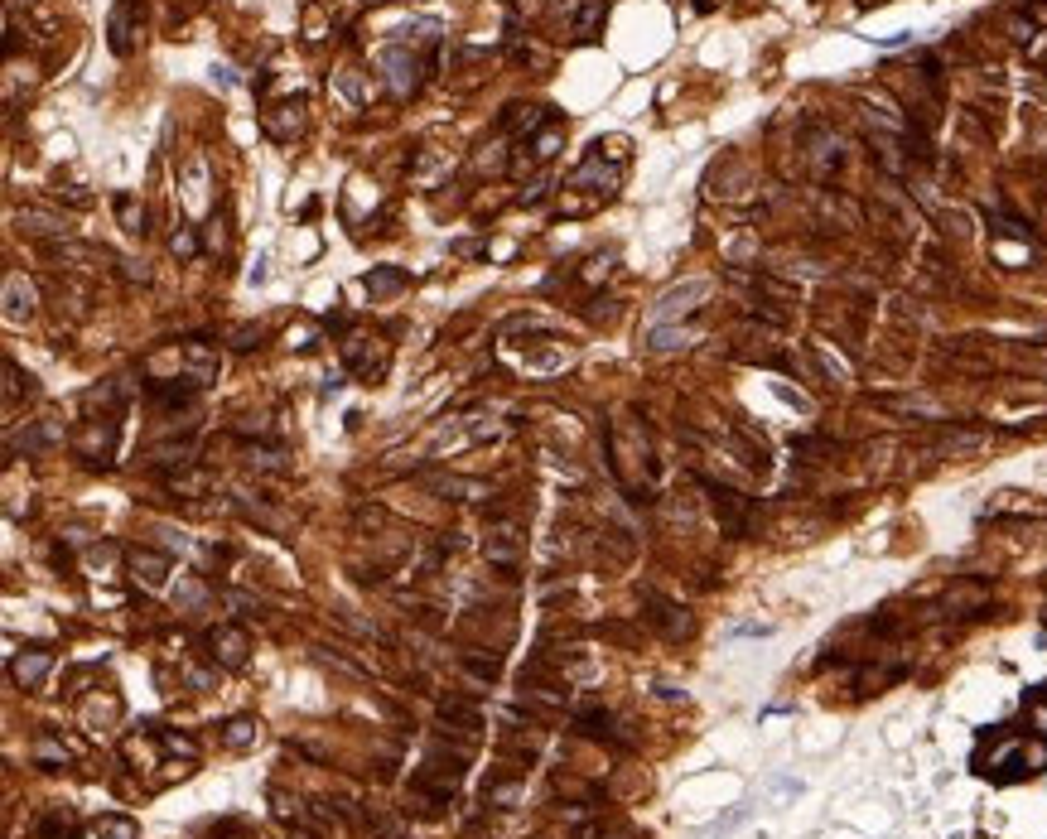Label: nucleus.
Segmentation results:
<instances>
[{
  "instance_id": "nucleus-41",
  "label": "nucleus",
  "mask_w": 1047,
  "mask_h": 839,
  "mask_svg": "<svg viewBox=\"0 0 1047 839\" xmlns=\"http://www.w3.org/2000/svg\"><path fill=\"white\" fill-rule=\"evenodd\" d=\"M990 444V434L985 430H946L941 434V454H970V449H985Z\"/></svg>"
},
{
  "instance_id": "nucleus-59",
  "label": "nucleus",
  "mask_w": 1047,
  "mask_h": 839,
  "mask_svg": "<svg viewBox=\"0 0 1047 839\" xmlns=\"http://www.w3.org/2000/svg\"><path fill=\"white\" fill-rule=\"evenodd\" d=\"M208 246H213V251H227V217H213V222H208Z\"/></svg>"
},
{
  "instance_id": "nucleus-36",
  "label": "nucleus",
  "mask_w": 1047,
  "mask_h": 839,
  "mask_svg": "<svg viewBox=\"0 0 1047 839\" xmlns=\"http://www.w3.org/2000/svg\"><path fill=\"white\" fill-rule=\"evenodd\" d=\"M560 145H565V126H560V121L551 116V121H546V126L531 136V145H526V150H531V164L555 160V155H560Z\"/></svg>"
},
{
  "instance_id": "nucleus-35",
  "label": "nucleus",
  "mask_w": 1047,
  "mask_h": 839,
  "mask_svg": "<svg viewBox=\"0 0 1047 839\" xmlns=\"http://www.w3.org/2000/svg\"><path fill=\"white\" fill-rule=\"evenodd\" d=\"M15 222H20V232H25V237H54V242H58V237H68V222L54 217V213H39V208H25Z\"/></svg>"
},
{
  "instance_id": "nucleus-46",
  "label": "nucleus",
  "mask_w": 1047,
  "mask_h": 839,
  "mask_svg": "<svg viewBox=\"0 0 1047 839\" xmlns=\"http://www.w3.org/2000/svg\"><path fill=\"white\" fill-rule=\"evenodd\" d=\"M203 598H208V589H203L198 579L184 574V579H179V589H174V608H179V613H193V608H203Z\"/></svg>"
},
{
  "instance_id": "nucleus-28",
  "label": "nucleus",
  "mask_w": 1047,
  "mask_h": 839,
  "mask_svg": "<svg viewBox=\"0 0 1047 839\" xmlns=\"http://www.w3.org/2000/svg\"><path fill=\"white\" fill-rule=\"evenodd\" d=\"M213 473L208 468H198V463H189V468H174V473H165V492H174V497H184V502H193V497H208L213 492Z\"/></svg>"
},
{
  "instance_id": "nucleus-32",
  "label": "nucleus",
  "mask_w": 1047,
  "mask_h": 839,
  "mask_svg": "<svg viewBox=\"0 0 1047 839\" xmlns=\"http://www.w3.org/2000/svg\"><path fill=\"white\" fill-rule=\"evenodd\" d=\"M145 463H150V468H169V473H174V468H189V463H193V439H165V444H150V449H145Z\"/></svg>"
},
{
  "instance_id": "nucleus-45",
  "label": "nucleus",
  "mask_w": 1047,
  "mask_h": 839,
  "mask_svg": "<svg viewBox=\"0 0 1047 839\" xmlns=\"http://www.w3.org/2000/svg\"><path fill=\"white\" fill-rule=\"evenodd\" d=\"M203 189H208V164H203V160H189V169H184V198H189L193 213L203 208Z\"/></svg>"
},
{
  "instance_id": "nucleus-50",
  "label": "nucleus",
  "mask_w": 1047,
  "mask_h": 839,
  "mask_svg": "<svg viewBox=\"0 0 1047 839\" xmlns=\"http://www.w3.org/2000/svg\"><path fill=\"white\" fill-rule=\"evenodd\" d=\"M319 338H324V328H319V324H309V319H304L300 328H290V333H285V348H295V352H309V348H314V343H319Z\"/></svg>"
},
{
  "instance_id": "nucleus-15",
  "label": "nucleus",
  "mask_w": 1047,
  "mask_h": 839,
  "mask_svg": "<svg viewBox=\"0 0 1047 839\" xmlns=\"http://www.w3.org/2000/svg\"><path fill=\"white\" fill-rule=\"evenodd\" d=\"M271 811H276V820L280 825H285V830H300V835H324V830H319V820H314V806H309V801H300V796H290V791H285V786H271Z\"/></svg>"
},
{
  "instance_id": "nucleus-1",
  "label": "nucleus",
  "mask_w": 1047,
  "mask_h": 839,
  "mask_svg": "<svg viewBox=\"0 0 1047 839\" xmlns=\"http://www.w3.org/2000/svg\"><path fill=\"white\" fill-rule=\"evenodd\" d=\"M975 767L985 777H994V782H1019V777H1033V772L1047 767V743H1028V738L1009 733V738H999L994 753H980Z\"/></svg>"
},
{
  "instance_id": "nucleus-8",
  "label": "nucleus",
  "mask_w": 1047,
  "mask_h": 839,
  "mask_svg": "<svg viewBox=\"0 0 1047 839\" xmlns=\"http://www.w3.org/2000/svg\"><path fill=\"white\" fill-rule=\"evenodd\" d=\"M618 184H623V169H618V164H608L604 169V150H599V145H594V150H589V155H584V164H579V169H570V179H565V189H589L594 193V198H599V203H604V198H613V193H618Z\"/></svg>"
},
{
  "instance_id": "nucleus-14",
  "label": "nucleus",
  "mask_w": 1047,
  "mask_h": 839,
  "mask_svg": "<svg viewBox=\"0 0 1047 839\" xmlns=\"http://www.w3.org/2000/svg\"><path fill=\"white\" fill-rule=\"evenodd\" d=\"M440 719L449 724L444 733H459L464 743H478V729H483V709H478V700H469V695H440Z\"/></svg>"
},
{
  "instance_id": "nucleus-21",
  "label": "nucleus",
  "mask_w": 1047,
  "mask_h": 839,
  "mask_svg": "<svg viewBox=\"0 0 1047 839\" xmlns=\"http://www.w3.org/2000/svg\"><path fill=\"white\" fill-rule=\"evenodd\" d=\"M63 439H68V434H63L58 420H29L25 434L10 430L5 444H10V454H20V449H25V454H44V449H54V444H63Z\"/></svg>"
},
{
  "instance_id": "nucleus-9",
  "label": "nucleus",
  "mask_w": 1047,
  "mask_h": 839,
  "mask_svg": "<svg viewBox=\"0 0 1047 839\" xmlns=\"http://www.w3.org/2000/svg\"><path fill=\"white\" fill-rule=\"evenodd\" d=\"M232 507H237L242 516H247L251 526L271 531V536H280V541H285V536L295 531V516L285 512V507H276V502H266L261 492H251V488H237V492H232Z\"/></svg>"
},
{
  "instance_id": "nucleus-43",
  "label": "nucleus",
  "mask_w": 1047,
  "mask_h": 839,
  "mask_svg": "<svg viewBox=\"0 0 1047 839\" xmlns=\"http://www.w3.org/2000/svg\"><path fill=\"white\" fill-rule=\"evenodd\" d=\"M686 343H690V328L681 324H652V333H647L652 352H671V348H686Z\"/></svg>"
},
{
  "instance_id": "nucleus-44",
  "label": "nucleus",
  "mask_w": 1047,
  "mask_h": 839,
  "mask_svg": "<svg viewBox=\"0 0 1047 839\" xmlns=\"http://www.w3.org/2000/svg\"><path fill=\"white\" fill-rule=\"evenodd\" d=\"M29 753H34V762H39V767H63V762H68V743H58L54 733H39Z\"/></svg>"
},
{
  "instance_id": "nucleus-13",
  "label": "nucleus",
  "mask_w": 1047,
  "mask_h": 839,
  "mask_svg": "<svg viewBox=\"0 0 1047 839\" xmlns=\"http://www.w3.org/2000/svg\"><path fill=\"white\" fill-rule=\"evenodd\" d=\"M705 299H710V280H681L676 290H666V295L657 299V309H652V324H676V319L695 314Z\"/></svg>"
},
{
  "instance_id": "nucleus-62",
  "label": "nucleus",
  "mask_w": 1047,
  "mask_h": 839,
  "mask_svg": "<svg viewBox=\"0 0 1047 839\" xmlns=\"http://www.w3.org/2000/svg\"><path fill=\"white\" fill-rule=\"evenodd\" d=\"M546 189H551V184H546V179H536V184H531V189H526L517 203H541V198H546Z\"/></svg>"
},
{
  "instance_id": "nucleus-61",
  "label": "nucleus",
  "mask_w": 1047,
  "mask_h": 839,
  "mask_svg": "<svg viewBox=\"0 0 1047 839\" xmlns=\"http://www.w3.org/2000/svg\"><path fill=\"white\" fill-rule=\"evenodd\" d=\"M358 526H372V531H377V526H386V512L382 507H358Z\"/></svg>"
},
{
  "instance_id": "nucleus-19",
  "label": "nucleus",
  "mask_w": 1047,
  "mask_h": 839,
  "mask_svg": "<svg viewBox=\"0 0 1047 839\" xmlns=\"http://www.w3.org/2000/svg\"><path fill=\"white\" fill-rule=\"evenodd\" d=\"M179 367H184V381H193V386L203 391V386L218 381V352L208 348L203 338H189V343L179 348Z\"/></svg>"
},
{
  "instance_id": "nucleus-16",
  "label": "nucleus",
  "mask_w": 1047,
  "mask_h": 839,
  "mask_svg": "<svg viewBox=\"0 0 1047 839\" xmlns=\"http://www.w3.org/2000/svg\"><path fill=\"white\" fill-rule=\"evenodd\" d=\"M425 488L444 497V502H488L493 497V483L483 478H459V473H425Z\"/></svg>"
},
{
  "instance_id": "nucleus-47",
  "label": "nucleus",
  "mask_w": 1047,
  "mask_h": 839,
  "mask_svg": "<svg viewBox=\"0 0 1047 839\" xmlns=\"http://www.w3.org/2000/svg\"><path fill=\"white\" fill-rule=\"evenodd\" d=\"M160 743H165V753H174V758H184V762H193V758H198V743H193L189 733L160 729Z\"/></svg>"
},
{
  "instance_id": "nucleus-24",
  "label": "nucleus",
  "mask_w": 1047,
  "mask_h": 839,
  "mask_svg": "<svg viewBox=\"0 0 1047 839\" xmlns=\"http://www.w3.org/2000/svg\"><path fill=\"white\" fill-rule=\"evenodd\" d=\"M985 608H990V589L975 584V579L951 584L946 598H941V613H951V618H975V613H985Z\"/></svg>"
},
{
  "instance_id": "nucleus-25",
  "label": "nucleus",
  "mask_w": 1047,
  "mask_h": 839,
  "mask_svg": "<svg viewBox=\"0 0 1047 839\" xmlns=\"http://www.w3.org/2000/svg\"><path fill=\"white\" fill-rule=\"evenodd\" d=\"M449 791H435V786H425V782H415L411 777V786H406V806L401 811L406 815H415V820H440V815H449Z\"/></svg>"
},
{
  "instance_id": "nucleus-20",
  "label": "nucleus",
  "mask_w": 1047,
  "mask_h": 839,
  "mask_svg": "<svg viewBox=\"0 0 1047 839\" xmlns=\"http://www.w3.org/2000/svg\"><path fill=\"white\" fill-rule=\"evenodd\" d=\"M49 671H54V651H44V647H29V651H15V656H10V680H15L20 690H39V685L49 680Z\"/></svg>"
},
{
  "instance_id": "nucleus-34",
  "label": "nucleus",
  "mask_w": 1047,
  "mask_h": 839,
  "mask_svg": "<svg viewBox=\"0 0 1047 839\" xmlns=\"http://www.w3.org/2000/svg\"><path fill=\"white\" fill-rule=\"evenodd\" d=\"M362 285H367L372 299H386V295H401L411 285V275L401 271V266H372V271L362 275Z\"/></svg>"
},
{
  "instance_id": "nucleus-39",
  "label": "nucleus",
  "mask_w": 1047,
  "mask_h": 839,
  "mask_svg": "<svg viewBox=\"0 0 1047 839\" xmlns=\"http://www.w3.org/2000/svg\"><path fill=\"white\" fill-rule=\"evenodd\" d=\"M83 410H87V415H92V410H102V415H121V386H111V381L87 386V391H83Z\"/></svg>"
},
{
  "instance_id": "nucleus-26",
  "label": "nucleus",
  "mask_w": 1047,
  "mask_h": 839,
  "mask_svg": "<svg viewBox=\"0 0 1047 839\" xmlns=\"http://www.w3.org/2000/svg\"><path fill=\"white\" fill-rule=\"evenodd\" d=\"M454 661H459V671H464L473 685H493V680L502 676V651L497 647H464Z\"/></svg>"
},
{
  "instance_id": "nucleus-54",
  "label": "nucleus",
  "mask_w": 1047,
  "mask_h": 839,
  "mask_svg": "<svg viewBox=\"0 0 1047 839\" xmlns=\"http://www.w3.org/2000/svg\"><path fill=\"white\" fill-rule=\"evenodd\" d=\"M1028 724L1038 729V738H1047V685L1028 695Z\"/></svg>"
},
{
  "instance_id": "nucleus-48",
  "label": "nucleus",
  "mask_w": 1047,
  "mask_h": 839,
  "mask_svg": "<svg viewBox=\"0 0 1047 839\" xmlns=\"http://www.w3.org/2000/svg\"><path fill=\"white\" fill-rule=\"evenodd\" d=\"M5 377H10V386H5V406H15V401H20V391H25V396H34V377H20V367H15V362H10V357H5Z\"/></svg>"
},
{
  "instance_id": "nucleus-4",
  "label": "nucleus",
  "mask_w": 1047,
  "mask_h": 839,
  "mask_svg": "<svg viewBox=\"0 0 1047 839\" xmlns=\"http://www.w3.org/2000/svg\"><path fill=\"white\" fill-rule=\"evenodd\" d=\"M705 497H710V512H715V521L729 536H753L758 531V502L753 497L724 488V483H705Z\"/></svg>"
},
{
  "instance_id": "nucleus-17",
  "label": "nucleus",
  "mask_w": 1047,
  "mask_h": 839,
  "mask_svg": "<svg viewBox=\"0 0 1047 839\" xmlns=\"http://www.w3.org/2000/svg\"><path fill=\"white\" fill-rule=\"evenodd\" d=\"M136 34H140V0H116V10H111V25H107L111 54L131 58V54H136Z\"/></svg>"
},
{
  "instance_id": "nucleus-27",
  "label": "nucleus",
  "mask_w": 1047,
  "mask_h": 839,
  "mask_svg": "<svg viewBox=\"0 0 1047 839\" xmlns=\"http://www.w3.org/2000/svg\"><path fill=\"white\" fill-rule=\"evenodd\" d=\"M575 724L584 733H594V738H608V743H633L628 733H618L623 724L613 719V709H604V704H579L575 709Z\"/></svg>"
},
{
  "instance_id": "nucleus-60",
  "label": "nucleus",
  "mask_w": 1047,
  "mask_h": 839,
  "mask_svg": "<svg viewBox=\"0 0 1047 839\" xmlns=\"http://www.w3.org/2000/svg\"><path fill=\"white\" fill-rule=\"evenodd\" d=\"M121 266V275L131 280V285H150V271H145V261H116Z\"/></svg>"
},
{
  "instance_id": "nucleus-2",
  "label": "nucleus",
  "mask_w": 1047,
  "mask_h": 839,
  "mask_svg": "<svg viewBox=\"0 0 1047 839\" xmlns=\"http://www.w3.org/2000/svg\"><path fill=\"white\" fill-rule=\"evenodd\" d=\"M377 68H382L386 92H391L396 102H411L415 92H420V82H425V63H420V58L411 54V44H401V39L377 44Z\"/></svg>"
},
{
  "instance_id": "nucleus-63",
  "label": "nucleus",
  "mask_w": 1047,
  "mask_h": 839,
  "mask_svg": "<svg viewBox=\"0 0 1047 839\" xmlns=\"http://www.w3.org/2000/svg\"><path fill=\"white\" fill-rule=\"evenodd\" d=\"M657 695H662V700H686V690H676V685H666V680L657 685Z\"/></svg>"
},
{
  "instance_id": "nucleus-7",
  "label": "nucleus",
  "mask_w": 1047,
  "mask_h": 839,
  "mask_svg": "<svg viewBox=\"0 0 1047 839\" xmlns=\"http://www.w3.org/2000/svg\"><path fill=\"white\" fill-rule=\"evenodd\" d=\"M343 362H348V372L358 381H382L386 367H391V348L382 338H372V333H348L343 338Z\"/></svg>"
},
{
  "instance_id": "nucleus-12",
  "label": "nucleus",
  "mask_w": 1047,
  "mask_h": 839,
  "mask_svg": "<svg viewBox=\"0 0 1047 839\" xmlns=\"http://www.w3.org/2000/svg\"><path fill=\"white\" fill-rule=\"evenodd\" d=\"M203 647H208V656H213V666H222V671H242L251 656V637L247 627L227 623V627H213L208 637H203Z\"/></svg>"
},
{
  "instance_id": "nucleus-53",
  "label": "nucleus",
  "mask_w": 1047,
  "mask_h": 839,
  "mask_svg": "<svg viewBox=\"0 0 1047 839\" xmlns=\"http://www.w3.org/2000/svg\"><path fill=\"white\" fill-rule=\"evenodd\" d=\"M97 839H136V820H126V815H107V820L97 825Z\"/></svg>"
},
{
  "instance_id": "nucleus-42",
  "label": "nucleus",
  "mask_w": 1047,
  "mask_h": 839,
  "mask_svg": "<svg viewBox=\"0 0 1047 839\" xmlns=\"http://www.w3.org/2000/svg\"><path fill=\"white\" fill-rule=\"evenodd\" d=\"M73 825H78V820H73V811H63V806H49V811H44V820L34 825V835H39V839H63V835H73Z\"/></svg>"
},
{
  "instance_id": "nucleus-49",
  "label": "nucleus",
  "mask_w": 1047,
  "mask_h": 839,
  "mask_svg": "<svg viewBox=\"0 0 1047 839\" xmlns=\"http://www.w3.org/2000/svg\"><path fill=\"white\" fill-rule=\"evenodd\" d=\"M613 261H618V251H599V256H589V261H584V271H579V280H584V285H599V280L613 271Z\"/></svg>"
},
{
  "instance_id": "nucleus-40",
  "label": "nucleus",
  "mask_w": 1047,
  "mask_h": 839,
  "mask_svg": "<svg viewBox=\"0 0 1047 839\" xmlns=\"http://www.w3.org/2000/svg\"><path fill=\"white\" fill-rule=\"evenodd\" d=\"M116 560H121V545H87V569H92V579H116Z\"/></svg>"
},
{
  "instance_id": "nucleus-57",
  "label": "nucleus",
  "mask_w": 1047,
  "mask_h": 839,
  "mask_svg": "<svg viewBox=\"0 0 1047 839\" xmlns=\"http://www.w3.org/2000/svg\"><path fill=\"white\" fill-rule=\"evenodd\" d=\"M150 536H160V545H155V550H165V555H174V550H189V541H184V531H169V526H155Z\"/></svg>"
},
{
  "instance_id": "nucleus-22",
  "label": "nucleus",
  "mask_w": 1047,
  "mask_h": 839,
  "mask_svg": "<svg viewBox=\"0 0 1047 839\" xmlns=\"http://www.w3.org/2000/svg\"><path fill=\"white\" fill-rule=\"evenodd\" d=\"M34 304H39V295H34V280H29V275H20V271L5 275V324H10V328L29 324Z\"/></svg>"
},
{
  "instance_id": "nucleus-56",
  "label": "nucleus",
  "mask_w": 1047,
  "mask_h": 839,
  "mask_svg": "<svg viewBox=\"0 0 1047 839\" xmlns=\"http://www.w3.org/2000/svg\"><path fill=\"white\" fill-rule=\"evenodd\" d=\"M261 338H266V328L242 324L237 333H232V348H237V352H251V348H261Z\"/></svg>"
},
{
  "instance_id": "nucleus-37",
  "label": "nucleus",
  "mask_w": 1047,
  "mask_h": 839,
  "mask_svg": "<svg viewBox=\"0 0 1047 839\" xmlns=\"http://www.w3.org/2000/svg\"><path fill=\"white\" fill-rule=\"evenodd\" d=\"M83 724L87 729H102V724H116L121 719V700L116 695H92V700H83Z\"/></svg>"
},
{
  "instance_id": "nucleus-51",
  "label": "nucleus",
  "mask_w": 1047,
  "mask_h": 839,
  "mask_svg": "<svg viewBox=\"0 0 1047 839\" xmlns=\"http://www.w3.org/2000/svg\"><path fill=\"white\" fill-rule=\"evenodd\" d=\"M169 251H174L179 261H193V256H198V232H193V227H174V232H169Z\"/></svg>"
},
{
  "instance_id": "nucleus-11",
  "label": "nucleus",
  "mask_w": 1047,
  "mask_h": 839,
  "mask_svg": "<svg viewBox=\"0 0 1047 839\" xmlns=\"http://www.w3.org/2000/svg\"><path fill=\"white\" fill-rule=\"evenodd\" d=\"M126 574L136 579L145 594H160L169 584V574H174V560H169L165 550H155V545H136V550H126Z\"/></svg>"
},
{
  "instance_id": "nucleus-52",
  "label": "nucleus",
  "mask_w": 1047,
  "mask_h": 839,
  "mask_svg": "<svg viewBox=\"0 0 1047 839\" xmlns=\"http://www.w3.org/2000/svg\"><path fill=\"white\" fill-rule=\"evenodd\" d=\"M811 357H816V362H821V372H826V377L835 381V386H845V381H850V367H845V362H840V357H830V352L821 348V343H816V348H811Z\"/></svg>"
},
{
  "instance_id": "nucleus-58",
  "label": "nucleus",
  "mask_w": 1047,
  "mask_h": 839,
  "mask_svg": "<svg viewBox=\"0 0 1047 839\" xmlns=\"http://www.w3.org/2000/svg\"><path fill=\"white\" fill-rule=\"evenodd\" d=\"M184 685H189L193 695H208L213 690V671H184Z\"/></svg>"
},
{
  "instance_id": "nucleus-38",
  "label": "nucleus",
  "mask_w": 1047,
  "mask_h": 839,
  "mask_svg": "<svg viewBox=\"0 0 1047 839\" xmlns=\"http://www.w3.org/2000/svg\"><path fill=\"white\" fill-rule=\"evenodd\" d=\"M546 121H551V116H546L541 107H522V102L502 111V126H507L512 136H531V131H536V126H546Z\"/></svg>"
},
{
  "instance_id": "nucleus-64",
  "label": "nucleus",
  "mask_w": 1047,
  "mask_h": 839,
  "mask_svg": "<svg viewBox=\"0 0 1047 839\" xmlns=\"http://www.w3.org/2000/svg\"><path fill=\"white\" fill-rule=\"evenodd\" d=\"M83 839H97V830H87V835H83Z\"/></svg>"
},
{
  "instance_id": "nucleus-18",
  "label": "nucleus",
  "mask_w": 1047,
  "mask_h": 839,
  "mask_svg": "<svg viewBox=\"0 0 1047 839\" xmlns=\"http://www.w3.org/2000/svg\"><path fill=\"white\" fill-rule=\"evenodd\" d=\"M304 126H309V107H304V97L261 111V131H266L271 140H295Z\"/></svg>"
},
{
  "instance_id": "nucleus-6",
  "label": "nucleus",
  "mask_w": 1047,
  "mask_h": 839,
  "mask_svg": "<svg viewBox=\"0 0 1047 839\" xmlns=\"http://www.w3.org/2000/svg\"><path fill=\"white\" fill-rule=\"evenodd\" d=\"M526 555V531L512 516H493L488 531H483V560L497 569H517Z\"/></svg>"
},
{
  "instance_id": "nucleus-3",
  "label": "nucleus",
  "mask_w": 1047,
  "mask_h": 839,
  "mask_svg": "<svg viewBox=\"0 0 1047 839\" xmlns=\"http://www.w3.org/2000/svg\"><path fill=\"white\" fill-rule=\"evenodd\" d=\"M116 434H121L116 415H87L83 425L68 434V449L83 463H92V468H107L111 454H116Z\"/></svg>"
},
{
  "instance_id": "nucleus-23",
  "label": "nucleus",
  "mask_w": 1047,
  "mask_h": 839,
  "mask_svg": "<svg viewBox=\"0 0 1047 839\" xmlns=\"http://www.w3.org/2000/svg\"><path fill=\"white\" fill-rule=\"evenodd\" d=\"M483 806L488 811H517V806H526V782L517 772H493L483 782Z\"/></svg>"
},
{
  "instance_id": "nucleus-29",
  "label": "nucleus",
  "mask_w": 1047,
  "mask_h": 839,
  "mask_svg": "<svg viewBox=\"0 0 1047 839\" xmlns=\"http://www.w3.org/2000/svg\"><path fill=\"white\" fill-rule=\"evenodd\" d=\"M329 92L343 102L348 111H362L367 102H372V87H367V78H362L358 68H338L329 78Z\"/></svg>"
},
{
  "instance_id": "nucleus-55",
  "label": "nucleus",
  "mask_w": 1047,
  "mask_h": 839,
  "mask_svg": "<svg viewBox=\"0 0 1047 839\" xmlns=\"http://www.w3.org/2000/svg\"><path fill=\"white\" fill-rule=\"evenodd\" d=\"M304 39H309V44L329 39V25H324V10H319V5H309V10H304Z\"/></svg>"
},
{
  "instance_id": "nucleus-10",
  "label": "nucleus",
  "mask_w": 1047,
  "mask_h": 839,
  "mask_svg": "<svg viewBox=\"0 0 1047 839\" xmlns=\"http://www.w3.org/2000/svg\"><path fill=\"white\" fill-rule=\"evenodd\" d=\"M642 608H647V623L662 632L666 642H686L690 632H695V618H690L681 603H671V598H662L657 589H642Z\"/></svg>"
},
{
  "instance_id": "nucleus-30",
  "label": "nucleus",
  "mask_w": 1047,
  "mask_h": 839,
  "mask_svg": "<svg viewBox=\"0 0 1047 839\" xmlns=\"http://www.w3.org/2000/svg\"><path fill=\"white\" fill-rule=\"evenodd\" d=\"M111 208H116V222H121L126 237H150V213H145V203L136 193H116Z\"/></svg>"
},
{
  "instance_id": "nucleus-33",
  "label": "nucleus",
  "mask_w": 1047,
  "mask_h": 839,
  "mask_svg": "<svg viewBox=\"0 0 1047 839\" xmlns=\"http://www.w3.org/2000/svg\"><path fill=\"white\" fill-rule=\"evenodd\" d=\"M261 743V719H251V714H237V719H227L222 724V748H232V753H247V748H256Z\"/></svg>"
},
{
  "instance_id": "nucleus-31",
  "label": "nucleus",
  "mask_w": 1047,
  "mask_h": 839,
  "mask_svg": "<svg viewBox=\"0 0 1047 839\" xmlns=\"http://www.w3.org/2000/svg\"><path fill=\"white\" fill-rule=\"evenodd\" d=\"M242 459H247V468H256V473H276V478L295 468L290 449H280V444H247V449H242Z\"/></svg>"
},
{
  "instance_id": "nucleus-5",
  "label": "nucleus",
  "mask_w": 1047,
  "mask_h": 839,
  "mask_svg": "<svg viewBox=\"0 0 1047 839\" xmlns=\"http://www.w3.org/2000/svg\"><path fill=\"white\" fill-rule=\"evenodd\" d=\"M801 155H806V169L816 179H835L845 169V140L835 136L830 126H806L801 131Z\"/></svg>"
}]
</instances>
